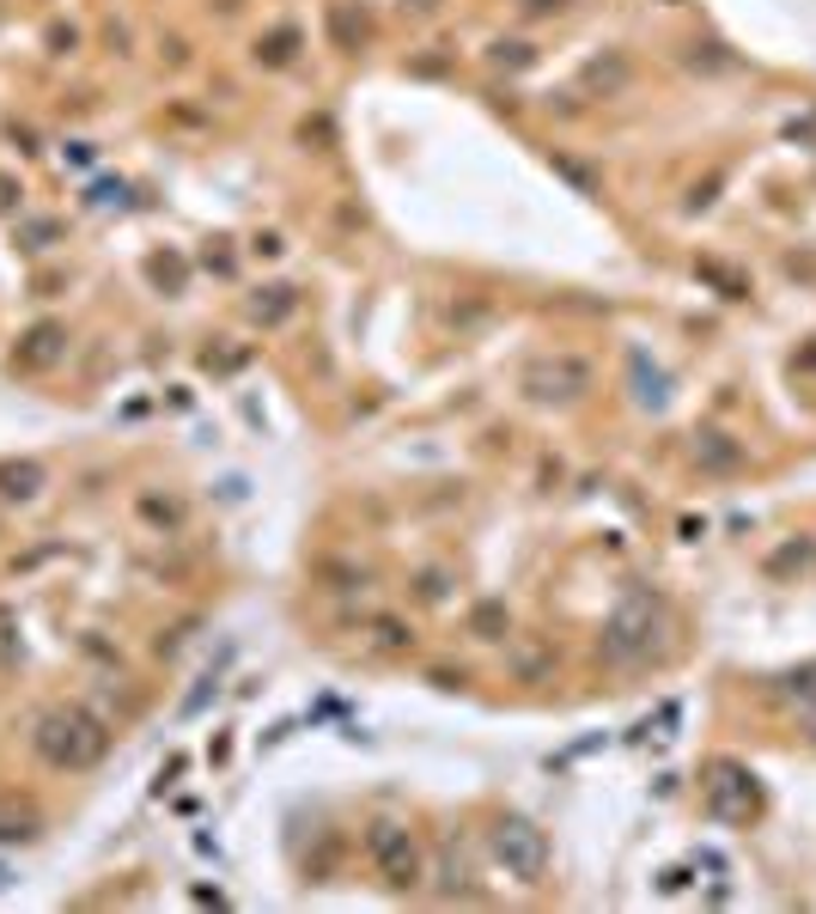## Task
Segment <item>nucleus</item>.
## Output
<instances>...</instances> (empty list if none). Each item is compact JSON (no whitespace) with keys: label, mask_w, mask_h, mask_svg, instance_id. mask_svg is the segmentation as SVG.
<instances>
[{"label":"nucleus","mask_w":816,"mask_h":914,"mask_svg":"<svg viewBox=\"0 0 816 914\" xmlns=\"http://www.w3.org/2000/svg\"><path fill=\"white\" fill-rule=\"evenodd\" d=\"M104 744H110L104 726L79 708H49L43 719H37V756H43L49 768H92V762L104 756Z\"/></svg>","instance_id":"obj_1"},{"label":"nucleus","mask_w":816,"mask_h":914,"mask_svg":"<svg viewBox=\"0 0 816 914\" xmlns=\"http://www.w3.org/2000/svg\"><path fill=\"white\" fill-rule=\"evenodd\" d=\"M664 628H670L664 604L646 598V591H633V598H622V604L610 610V622H603V647H610L616 665H646L652 652H658Z\"/></svg>","instance_id":"obj_2"},{"label":"nucleus","mask_w":816,"mask_h":914,"mask_svg":"<svg viewBox=\"0 0 816 914\" xmlns=\"http://www.w3.org/2000/svg\"><path fill=\"white\" fill-rule=\"evenodd\" d=\"M366 860L390 890H415L420 884V848L409 836V823H397V817H378L366 829Z\"/></svg>","instance_id":"obj_3"},{"label":"nucleus","mask_w":816,"mask_h":914,"mask_svg":"<svg viewBox=\"0 0 816 914\" xmlns=\"http://www.w3.org/2000/svg\"><path fill=\"white\" fill-rule=\"evenodd\" d=\"M493 853H500V866L512 872L518 884H542L549 878V836H542L530 817H500L493 823Z\"/></svg>","instance_id":"obj_4"},{"label":"nucleus","mask_w":816,"mask_h":914,"mask_svg":"<svg viewBox=\"0 0 816 914\" xmlns=\"http://www.w3.org/2000/svg\"><path fill=\"white\" fill-rule=\"evenodd\" d=\"M707 805H713V817L743 823L755 805H762V792H755V775L743 768V762H713V775H707Z\"/></svg>","instance_id":"obj_5"},{"label":"nucleus","mask_w":816,"mask_h":914,"mask_svg":"<svg viewBox=\"0 0 816 914\" xmlns=\"http://www.w3.org/2000/svg\"><path fill=\"white\" fill-rule=\"evenodd\" d=\"M586 385H591V373L579 366V360H555V366L530 373V397H537V403H555V397H561V403H573Z\"/></svg>","instance_id":"obj_6"},{"label":"nucleus","mask_w":816,"mask_h":914,"mask_svg":"<svg viewBox=\"0 0 816 914\" xmlns=\"http://www.w3.org/2000/svg\"><path fill=\"white\" fill-rule=\"evenodd\" d=\"M37 488H43L37 464H0V494L7 500H37Z\"/></svg>","instance_id":"obj_7"},{"label":"nucleus","mask_w":816,"mask_h":914,"mask_svg":"<svg viewBox=\"0 0 816 914\" xmlns=\"http://www.w3.org/2000/svg\"><path fill=\"white\" fill-rule=\"evenodd\" d=\"M469 628H476V640H506L512 616H506V604H500V598H488V604L469 610Z\"/></svg>","instance_id":"obj_8"},{"label":"nucleus","mask_w":816,"mask_h":914,"mask_svg":"<svg viewBox=\"0 0 816 914\" xmlns=\"http://www.w3.org/2000/svg\"><path fill=\"white\" fill-rule=\"evenodd\" d=\"M719 439H725V434H707V439H701V458H707L713 469H731L743 451H738V446H719Z\"/></svg>","instance_id":"obj_9"},{"label":"nucleus","mask_w":816,"mask_h":914,"mask_svg":"<svg viewBox=\"0 0 816 914\" xmlns=\"http://www.w3.org/2000/svg\"><path fill=\"white\" fill-rule=\"evenodd\" d=\"M378 647L402 652V647H415V635H409V628H402V622H378Z\"/></svg>","instance_id":"obj_10"},{"label":"nucleus","mask_w":816,"mask_h":914,"mask_svg":"<svg viewBox=\"0 0 816 914\" xmlns=\"http://www.w3.org/2000/svg\"><path fill=\"white\" fill-rule=\"evenodd\" d=\"M811 555H816V542H792L786 555H774V561H768V567H774V574H780V567H804Z\"/></svg>","instance_id":"obj_11"}]
</instances>
